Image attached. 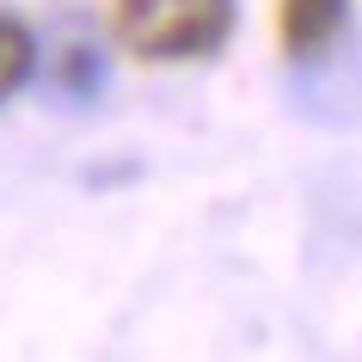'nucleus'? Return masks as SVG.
<instances>
[{
    "instance_id": "f257e3e1",
    "label": "nucleus",
    "mask_w": 362,
    "mask_h": 362,
    "mask_svg": "<svg viewBox=\"0 0 362 362\" xmlns=\"http://www.w3.org/2000/svg\"><path fill=\"white\" fill-rule=\"evenodd\" d=\"M111 31L135 62H197L228 43L233 0H111Z\"/></svg>"
},
{
    "instance_id": "f03ea898",
    "label": "nucleus",
    "mask_w": 362,
    "mask_h": 362,
    "mask_svg": "<svg viewBox=\"0 0 362 362\" xmlns=\"http://www.w3.org/2000/svg\"><path fill=\"white\" fill-rule=\"evenodd\" d=\"M344 19H350V0H276V43L283 56L307 62L344 31Z\"/></svg>"
},
{
    "instance_id": "7ed1b4c3",
    "label": "nucleus",
    "mask_w": 362,
    "mask_h": 362,
    "mask_svg": "<svg viewBox=\"0 0 362 362\" xmlns=\"http://www.w3.org/2000/svg\"><path fill=\"white\" fill-rule=\"evenodd\" d=\"M37 68V43H31V25L19 13H0V105L19 93Z\"/></svg>"
},
{
    "instance_id": "20e7f679",
    "label": "nucleus",
    "mask_w": 362,
    "mask_h": 362,
    "mask_svg": "<svg viewBox=\"0 0 362 362\" xmlns=\"http://www.w3.org/2000/svg\"><path fill=\"white\" fill-rule=\"evenodd\" d=\"M56 80H62V93H68V98H93V93H98V49L74 43V49L62 56Z\"/></svg>"
}]
</instances>
